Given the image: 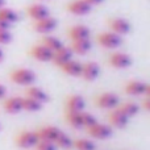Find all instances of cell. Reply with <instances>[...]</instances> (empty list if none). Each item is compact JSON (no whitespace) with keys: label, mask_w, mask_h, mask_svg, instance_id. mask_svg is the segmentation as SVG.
Masks as SVG:
<instances>
[{"label":"cell","mask_w":150,"mask_h":150,"mask_svg":"<svg viewBox=\"0 0 150 150\" xmlns=\"http://www.w3.org/2000/svg\"><path fill=\"white\" fill-rule=\"evenodd\" d=\"M99 74H100V67L96 62H86L82 63V74L80 76L86 80V82H93V80L98 79Z\"/></svg>","instance_id":"13"},{"label":"cell","mask_w":150,"mask_h":150,"mask_svg":"<svg viewBox=\"0 0 150 150\" xmlns=\"http://www.w3.org/2000/svg\"><path fill=\"white\" fill-rule=\"evenodd\" d=\"M26 13H28L29 17L34 21L41 20V18L50 16L49 9H47L44 4H32V5H29V7L26 8Z\"/></svg>","instance_id":"18"},{"label":"cell","mask_w":150,"mask_h":150,"mask_svg":"<svg viewBox=\"0 0 150 150\" xmlns=\"http://www.w3.org/2000/svg\"><path fill=\"white\" fill-rule=\"evenodd\" d=\"M124 92L130 96H149L150 86L142 80H130L125 83Z\"/></svg>","instance_id":"3"},{"label":"cell","mask_w":150,"mask_h":150,"mask_svg":"<svg viewBox=\"0 0 150 150\" xmlns=\"http://www.w3.org/2000/svg\"><path fill=\"white\" fill-rule=\"evenodd\" d=\"M0 20H3V21H5V23L12 25L13 23L18 21V15L13 9H11V8L1 7L0 8Z\"/></svg>","instance_id":"28"},{"label":"cell","mask_w":150,"mask_h":150,"mask_svg":"<svg viewBox=\"0 0 150 150\" xmlns=\"http://www.w3.org/2000/svg\"><path fill=\"white\" fill-rule=\"evenodd\" d=\"M5 7V0H0V8Z\"/></svg>","instance_id":"37"},{"label":"cell","mask_w":150,"mask_h":150,"mask_svg":"<svg viewBox=\"0 0 150 150\" xmlns=\"http://www.w3.org/2000/svg\"><path fill=\"white\" fill-rule=\"evenodd\" d=\"M84 107V99L78 93H71L65 98V112H82Z\"/></svg>","instance_id":"8"},{"label":"cell","mask_w":150,"mask_h":150,"mask_svg":"<svg viewBox=\"0 0 150 150\" xmlns=\"http://www.w3.org/2000/svg\"><path fill=\"white\" fill-rule=\"evenodd\" d=\"M3 109L9 115H17L23 111V104H21V96H11L4 99L3 101Z\"/></svg>","instance_id":"16"},{"label":"cell","mask_w":150,"mask_h":150,"mask_svg":"<svg viewBox=\"0 0 150 150\" xmlns=\"http://www.w3.org/2000/svg\"><path fill=\"white\" fill-rule=\"evenodd\" d=\"M0 128H1V125H0Z\"/></svg>","instance_id":"38"},{"label":"cell","mask_w":150,"mask_h":150,"mask_svg":"<svg viewBox=\"0 0 150 150\" xmlns=\"http://www.w3.org/2000/svg\"><path fill=\"white\" fill-rule=\"evenodd\" d=\"M38 137H37L36 130H23L15 137L16 146L21 149H30L34 148L36 144L38 142Z\"/></svg>","instance_id":"5"},{"label":"cell","mask_w":150,"mask_h":150,"mask_svg":"<svg viewBox=\"0 0 150 150\" xmlns=\"http://www.w3.org/2000/svg\"><path fill=\"white\" fill-rule=\"evenodd\" d=\"M25 96H29V98L34 99V100L40 101L42 104L49 101V95L44 90H41L40 87H36V86H28V88L25 90Z\"/></svg>","instance_id":"22"},{"label":"cell","mask_w":150,"mask_h":150,"mask_svg":"<svg viewBox=\"0 0 150 150\" xmlns=\"http://www.w3.org/2000/svg\"><path fill=\"white\" fill-rule=\"evenodd\" d=\"M86 132L90 137L95 138V140H107L112 136V128L107 124H101V122L96 121L91 127L86 128Z\"/></svg>","instance_id":"6"},{"label":"cell","mask_w":150,"mask_h":150,"mask_svg":"<svg viewBox=\"0 0 150 150\" xmlns=\"http://www.w3.org/2000/svg\"><path fill=\"white\" fill-rule=\"evenodd\" d=\"M59 132H61V130L58 129L57 127H53V125H45V127H40L38 129L36 130L38 140L52 141V142H54V140L57 138V136L59 134Z\"/></svg>","instance_id":"17"},{"label":"cell","mask_w":150,"mask_h":150,"mask_svg":"<svg viewBox=\"0 0 150 150\" xmlns=\"http://www.w3.org/2000/svg\"><path fill=\"white\" fill-rule=\"evenodd\" d=\"M54 144L57 146V149H70V148H73V138L61 130L59 134L54 140Z\"/></svg>","instance_id":"27"},{"label":"cell","mask_w":150,"mask_h":150,"mask_svg":"<svg viewBox=\"0 0 150 150\" xmlns=\"http://www.w3.org/2000/svg\"><path fill=\"white\" fill-rule=\"evenodd\" d=\"M4 61V52H3V49L0 47V63Z\"/></svg>","instance_id":"36"},{"label":"cell","mask_w":150,"mask_h":150,"mask_svg":"<svg viewBox=\"0 0 150 150\" xmlns=\"http://www.w3.org/2000/svg\"><path fill=\"white\" fill-rule=\"evenodd\" d=\"M90 36H91V30L86 25H74L69 29V37L71 38V41L86 40L90 38Z\"/></svg>","instance_id":"19"},{"label":"cell","mask_w":150,"mask_h":150,"mask_svg":"<svg viewBox=\"0 0 150 150\" xmlns=\"http://www.w3.org/2000/svg\"><path fill=\"white\" fill-rule=\"evenodd\" d=\"M117 108H119L128 119H132L133 116H136V115L140 112V105H138L137 103H134V101H125V103H121L117 105Z\"/></svg>","instance_id":"24"},{"label":"cell","mask_w":150,"mask_h":150,"mask_svg":"<svg viewBox=\"0 0 150 150\" xmlns=\"http://www.w3.org/2000/svg\"><path fill=\"white\" fill-rule=\"evenodd\" d=\"M108 122H109V127L111 128H119V129H122L128 125L129 122V119L120 111L119 108H113L111 109L108 115Z\"/></svg>","instance_id":"11"},{"label":"cell","mask_w":150,"mask_h":150,"mask_svg":"<svg viewBox=\"0 0 150 150\" xmlns=\"http://www.w3.org/2000/svg\"><path fill=\"white\" fill-rule=\"evenodd\" d=\"M34 149H36V150H57V146H55V144L52 142V141H42V140H40L36 144Z\"/></svg>","instance_id":"30"},{"label":"cell","mask_w":150,"mask_h":150,"mask_svg":"<svg viewBox=\"0 0 150 150\" xmlns=\"http://www.w3.org/2000/svg\"><path fill=\"white\" fill-rule=\"evenodd\" d=\"M71 52L75 54L79 55H84L92 49V44H91L90 38L86 40H76V41H71V46H70Z\"/></svg>","instance_id":"21"},{"label":"cell","mask_w":150,"mask_h":150,"mask_svg":"<svg viewBox=\"0 0 150 150\" xmlns=\"http://www.w3.org/2000/svg\"><path fill=\"white\" fill-rule=\"evenodd\" d=\"M9 28H11V24L0 20V29H3V30H9Z\"/></svg>","instance_id":"33"},{"label":"cell","mask_w":150,"mask_h":150,"mask_svg":"<svg viewBox=\"0 0 150 150\" xmlns=\"http://www.w3.org/2000/svg\"><path fill=\"white\" fill-rule=\"evenodd\" d=\"M41 44L44 45V46H46L49 50H52L53 53L63 46L62 41H61L59 38H57V37H53V36H44L41 38Z\"/></svg>","instance_id":"26"},{"label":"cell","mask_w":150,"mask_h":150,"mask_svg":"<svg viewBox=\"0 0 150 150\" xmlns=\"http://www.w3.org/2000/svg\"><path fill=\"white\" fill-rule=\"evenodd\" d=\"M59 69L62 70L63 74L69 75V76H80V74H82V63L75 59L67 61Z\"/></svg>","instance_id":"23"},{"label":"cell","mask_w":150,"mask_h":150,"mask_svg":"<svg viewBox=\"0 0 150 150\" xmlns=\"http://www.w3.org/2000/svg\"><path fill=\"white\" fill-rule=\"evenodd\" d=\"M66 9L75 16H86L91 12L92 7L90 4H87L84 0H73L67 4Z\"/></svg>","instance_id":"14"},{"label":"cell","mask_w":150,"mask_h":150,"mask_svg":"<svg viewBox=\"0 0 150 150\" xmlns=\"http://www.w3.org/2000/svg\"><path fill=\"white\" fill-rule=\"evenodd\" d=\"M73 54L74 53L71 52L70 47H66L65 45H63L61 49L55 50V52L53 53V57H52V61H50V62H53L55 66L61 67V66L65 65L67 61L73 59Z\"/></svg>","instance_id":"15"},{"label":"cell","mask_w":150,"mask_h":150,"mask_svg":"<svg viewBox=\"0 0 150 150\" xmlns=\"http://www.w3.org/2000/svg\"><path fill=\"white\" fill-rule=\"evenodd\" d=\"M108 63L113 69H127L132 65V58H130V55L127 54V53L116 52L109 55Z\"/></svg>","instance_id":"10"},{"label":"cell","mask_w":150,"mask_h":150,"mask_svg":"<svg viewBox=\"0 0 150 150\" xmlns=\"http://www.w3.org/2000/svg\"><path fill=\"white\" fill-rule=\"evenodd\" d=\"M73 148L75 150H96V145L88 138H76L73 140Z\"/></svg>","instance_id":"29"},{"label":"cell","mask_w":150,"mask_h":150,"mask_svg":"<svg viewBox=\"0 0 150 150\" xmlns=\"http://www.w3.org/2000/svg\"><path fill=\"white\" fill-rule=\"evenodd\" d=\"M21 104H23V111L25 112H38L42 108V103L29 98V96L21 98Z\"/></svg>","instance_id":"25"},{"label":"cell","mask_w":150,"mask_h":150,"mask_svg":"<svg viewBox=\"0 0 150 150\" xmlns=\"http://www.w3.org/2000/svg\"><path fill=\"white\" fill-rule=\"evenodd\" d=\"M11 41H12V34H11V32L0 29V45H8Z\"/></svg>","instance_id":"31"},{"label":"cell","mask_w":150,"mask_h":150,"mask_svg":"<svg viewBox=\"0 0 150 150\" xmlns=\"http://www.w3.org/2000/svg\"><path fill=\"white\" fill-rule=\"evenodd\" d=\"M141 108H142L144 111H146V112L150 111V95L149 96H144L142 104H141Z\"/></svg>","instance_id":"32"},{"label":"cell","mask_w":150,"mask_h":150,"mask_svg":"<svg viewBox=\"0 0 150 150\" xmlns=\"http://www.w3.org/2000/svg\"><path fill=\"white\" fill-rule=\"evenodd\" d=\"M83 112H65V121L70 127L80 129L84 128V119H83Z\"/></svg>","instance_id":"20"},{"label":"cell","mask_w":150,"mask_h":150,"mask_svg":"<svg viewBox=\"0 0 150 150\" xmlns=\"http://www.w3.org/2000/svg\"><path fill=\"white\" fill-rule=\"evenodd\" d=\"M84 1L87 3V4H90L91 7H92V5H99V4H101L104 0H84Z\"/></svg>","instance_id":"35"},{"label":"cell","mask_w":150,"mask_h":150,"mask_svg":"<svg viewBox=\"0 0 150 150\" xmlns=\"http://www.w3.org/2000/svg\"><path fill=\"white\" fill-rule=\"evenodd\" d=\"M93 103L101 109H113L120 104V98L115 92H101L100 95L95 96Z\"/></svg>","instance_id":"4"},{"label":"cell","mask_w":150,"mask_h":150,"mask_svg":"<svg viewBox=\"0 0 150 150\" xmlns=\"http://www.w3.org/2000/svg\"><path fill=\"white\" fill-rule=\"evenodd\" d=\"M5 95H7V88L3 84H0V100L1 99H5Z\"/></svg>","instance_id":"34"},{"label":"cell","mask_w":150,"mask_h":150,"mask_svg":"<svg viewBox=\"0 0 150 150\" xmlns=\"http://www.w3.org/2000/svg\"><path fill=\"white\" fill-rule=\"evenodd\" d=\"M108 25L111 28V32L119 34V36H125L132 30V25L129 21H127L122 17H112L108 20Z\"/></svg>","instance_id":"7"},{"label":"cell","mask_w":150,"mask_h":150,"mask_svg":"<svg viewBox=\"0 0 150 150\" xmlns=\"http://www.w3.org/2000/svg\"><path fill=\"white\" fill-rule=\"evenodd\" d=\"M57 20L52 16H47V17H44L41 20L34 21L33 24V29L37 32V33L41 34H49L57 28Z\"/></svg>","instance_id":"9"},{"label":"cell","mask_w":150,"mask_h":150,"mask_svg":"<svg viewBox=\"0 0 150 150\" xmlns=\"http://www.w3.org/2000/svg\"><path fill=\"white\" fill-rule=\"evenodd\" d=\"M36 78V73L30 69H15L9 73V80L17 86H32Z\"/></svg>","instance_id":"1"},{"label":"cell","mask_w":150,"mask_h":150,"mask_svg":"<svg viewBox=\"0 0 150 150\" xmlns=\"http://www.w3.org/2000/svg\"><path fill=\"white\" fill-rule=\"evenodd\" d=\"M96 41L104 49H117L122 44L121 36L113 33V32H103V33L98 34Z\"/></svg>","instance_id":"2"},{"label":"cell","mask_w":150,"mask_h":150,"mask_svg":"<svg viewBox=\"0 0 150 150\" xmlns=\"http://www.w3.org/2000/svg\"><path fill=\"white\" fill-rule=\"evenodd\" d=\"M29 54H30L32 58H34L36 61H40V62H50L53 57V52L47 49L46 46H44L42 44L32 46L30 50H29Z\"/></svg>","instance_id":"12"}]
</instances>
